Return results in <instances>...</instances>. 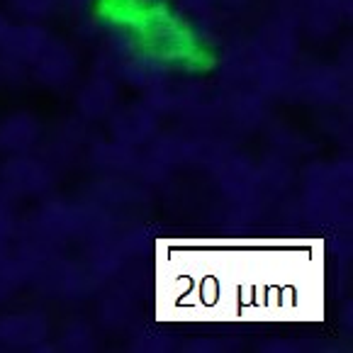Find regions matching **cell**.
Segmentation results:
<instances>
[{"label":"cell","instance_id":"1","mask_svg":"<svg viewBox=\"0 0 353 353\" xmlns=\"http://www.w3.org/2000/svg\"><path fill=\"white\" fill-rule=\"evenodd\" d=\"M159 310L171 319H317L319 244H168Z\"/></svg>","mask_w":353,"mask_h":353}]
</instances>
